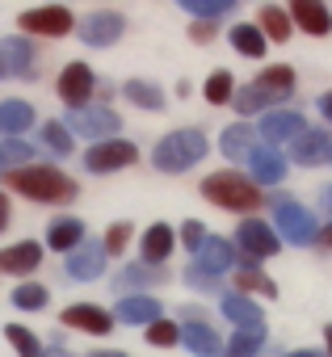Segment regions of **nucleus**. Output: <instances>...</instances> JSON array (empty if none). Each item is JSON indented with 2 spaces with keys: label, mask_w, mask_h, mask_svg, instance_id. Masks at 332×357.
<instances>
[{
  "label": "nucleus",
  "mask_w": 332,
  "mask_h": 357,
  "mask_svg": "<svg viewBox=\"0 0 332 357\" xmlns=\"http://www.w3.org/2000/svg\"><path fill=\"white\" fill-rule=\"evenodd\" d=\"M0 185L30 198L34 206H68L80 198V181L72 172H63L59 164H26V168H9L0 172Z\"/></svg>",
  "instance_id": "obj_1"
},
{
  "label": "nucleus",
  "mask_w": 332,
  "mask_h": 357,
  "mask_svg": "<svg viewBox=\"0 0 332 357\" xmlns=\"http://www.w3.org/2000/svg\"><path fill=\"white\" fill-rule=\"evenodd\" d=\"M198 194L211 206H219L227 215H240V219H257V211H265V190H257L248 181V172H240L236 164L206 172L202 185H198Z\"/></svg>",
  "instance_id": "obj_2"
},
{
  "label": "nucleus",
  "mask_w": 332,
  "mask_h": 357,
  "mask_svg": "<svg viewBox=\"0 0 332 357\" xmlns=\"http://www.w3.org/2000/svg\"><path fill=\"white\" fill-rule=\"evenodd\" d=\"M206 151H211V139H206L202 126H177V130H169V135L156 139V147H151V168L164 172V176H181V172H190L198 160H206Z\"/></svg>",
  "instance_id": "obj_3"
},
{
  "label": "nucleus",
  "mask_w": 332,
  "mask_h": 357,
  "mask_svg": "<svg viewBox=\"0 0 332 357\" xmlns=\"http://www.w3.org/2000/svg\"><path fill=\"white\" fill-rule=\"evenodd\" d=\"M232 244L240 252V269H261V261H269V257L282 252V240H278V231L265 219H240Z\"/></svg>",
  "instance_id": "obj_4"
},
{
  "label": "nucleus",
  "mask_w": 332,
  "mask_h": 357,
  "mask_svg": "<svg viewBox=\"0 0 332 357\" xmlns=\"http://www.w3.org/2000/svg\"><path fill=\"white\" fill-rule=\"evenodd\" d=\"M17 26H22L26 38H47V43H55V38L76 34L80 17H76L68 5H38V9H26V13L17 17Z\"/></svg>",
  "instance_id": "obj_5"
},
{
  "label": "nucleus",
  "mask_w": 332,
  "mask_h": 357,
  "mask_svg": "<svg viewBox=\"0 0 332 357\" xmlns=\"http://www.w3.org/2000/svg\"><path fill=\"white\" fill-rule=\"evenodd\" d=\"M55 97L63 101V109H89L97 101V72L80 59L63 63L55 76Z\"/></svg>",
  "instance_id": "obj_6"
},
{
  "label": "nucleus",
  "mask_w": 332,
  "mask_h": 357,
  "mask_svg": "<svg viewBox=\"0 0 332 357\" xmlns=\"http://www.w3.org/2000/svg\"><path fill=\"white\" fill-rule=\"evenodd\" d=\"M139 160V143H130V139H105V143H89L84 147V172H93V176H114V172H122V168H130Z\"/></svg>",
  "instance_id": "obj_7"
},
{
  "label": "nucleus",
  "mask_w": 332,
  "mask_h": 357,
  "mask_svg": "<svg viewBox=\"0 0 332 357\" xmlns=\"http://www.w3.org/2000/svg\"><path fill=\"white\" fill-rule=\"evenodd\" d=\"M273 231H278L282 244L303 248V244H315V236H319V219H315L311 206H303L299 198H290L286 206L273 211Z\"/></svg>",
  "instance_id": "obj_8"
},
{
  "label": "nucleus",
  "mask_w": 332,
  "mask_h": 357,
  "mask_svg": "<svg viewBox=\"0 0 332 357\" xmlns=\"http://www.w3.org/2000/svg\"><path fill=\"white\" fill-rule=\"evenodd\" d=\"M72 135L89 139V143H105V139H118L122 130V118L110 109V105H89V109H68V118H59Z\"/></svg>",
  "instance_id": "obj_9"
},
{
  "label": "nucleus",
  "mask_w": 332,
  "mask_h": 357,
  "mask_svg": "<svg viewBox=\"0 0 332 357\" xmlns=\"http://www.w3.org/2000/svg\"><path fill=\"white\" fill-rule=\"evenodd\" d=\"M38 76V47L26 34L0 38V80H30Z\"/></svg>",
  "instance_id": "obj_10"
},
{
  "label": "nucleus",
  "mask_w": 332,
  "mask_h": 357,
  "mask_svg": "<svg viewBox=\"0 0 332 357\" xmlns=\"http://www.w3.org/2000/svg\"><path fill=\"white\" fill-rule=\"evenodd\" d=\"M122 34H126V17H122L118 9H93V13L80 17V26H76V38H80L84 47H97V51L114 47Z\"/></svg>",
  "instance_id": "obj_11"
},
{
  "label": "nucleus",
  "mask_w": 332,
  "mask_h": 357,
  "mask_svg": "<svg viewBox=\"0 0 332 357\" xmlns=\"http://www.w3.org/2000/svg\"><path fill=\"white\" fill-rule=\"evenodd\" d=\"M303 130H307V118H303L299 109H290V105L269 109V114L257 118V135H261L265 147H290Z\"/></svg>",
  "instance_id": "obj_12"
},
{
  "label": "nucleus",
  "mask_w": 332,
  "mask_h": 357,
  "mask_svg": "<svg viewBox=\"0 0 332 357\" xmlns=\"http://www.w3.org/2000/svg\"><path fill=\"white\" fill-rule=\"evenodd\" d=\"M43 252H47V244H38V240H17V244H5V248H0V278L30 282V278H34V269L43 265Z\"/></svg>",
  "instance_id": "obj_13"
},
{
  "label": "nucleus",
  "mask_w": 332,
  "mask_h": 357,
  "mask_svg": "<svg viewBox=\"0 0 332 357\" xmlns=\"http://www.w3.org/2000/svg\"><path fill=\"white\" fill-rule=\"evenodd\" d=\"M59 324L72 328V332H84V336H110L114 332V311L101 307V303H72L59 311Z\"/></svg>",
  "instance_id": "obj_14"
},
{
  "label": "nucleus",
  "mask_w": 332,
  "mask_h": 357,
  "mask_svg": "<svg viewBox=\"0 0 332 357\" xmlns=\"http://www.w3.org/2000/svg\"><path fill=\"white\" fill-rule=\"evenodd\" d=\"M286 160H294L299 168L332 164V130H328V126H311V122H307V130L290 143V155H286Z\"/></svg>",
  "instance_id": "obj_15"
},
{
  "label": "nucleus",
  "mask_w": 332,
  "mask_h": 357,
  "mask_svg": "<svg viewBox=\"0 0 332 357\" xmlns=\"http://www.w3.org/2000/svg\"><path fill=\"white\" fill-rule=\"evenodd\" d=\"M169 282V269H151V265H143V261H130V265H122L118 273H114V294L118 298H130V294H147V290H156V286H164Z\"/></svg>",
  "instance_id": "obj_16"
},
{
  "label": "nucleus",
  "mask_w": 332,
  "mask_h": 357,
  "mask_svg": "<svg viewBox=\"0 0 332 357\" xmlns=\"http://www.w3.org/2000/svg\"><path fill=\"white\" fill-rule=\"evenodd\" d=\"M286 168H290V160L278 151V147H257L252 155H248V181L257 185V190H269V185H282L286 181Z\"/></svg>",
  "instance_id": "obj_17"
},
{
  "label": "nucleus",
  "mask_w": 332,
  "mask_h": 357,
  "mask_svg": "<svg viewBox=\"0 0 332 357\" xmlns=\"http://www.w3.org/2000/svg\"><path fill=\"white\" fill-rule=\"evenodd\" d=\"M101 273H105L101 240H84L72 257H63V278H68V282H97Z\"/></svg>",
  "instance_id": "obj_18"
},
{
  "label": "nucleus",
  "mask_w": 332,
  "mask_h": 357,
  "mask_svg": "<svg viewBox=\"0 0 332 357\" xmlns=\"http://www.w3.org/2000/svg\"><path fill=\"white\" fill-rule=\"evenodd\" d=\"M156 319H164V303L156 294H130V298H118L114 307V324H126V328H151Z\"/></svg>",
  "instance_id": "obj_19"
},
{
  "label": "nucleus",
  "mask_w": 332,
  "mask_h": 357,
  "mask_svg": "<svg viewBox=\"0 0 332 357\" xmlns=\"http://www.w3.org/2000/svg\"><path fill=\"white\" fill-rule=\"evenodd\" d=\"M173 252H177V231L169 223H151L139 236V261L151 265V269H164V261H169Z\"/></svg>",
  "instance_id": "obj_20"
},
{
  "label": "nucleus",
  "mask_w": 332,
  "mask_h": 357,
  "mask_svg": "<svg viewBox=\"0 0 332 357\" xmlns=\"http://www.w3.org/2000/svg\"><path fill=\"white\" fill-rule=\"evenodd\" d=\"M84 240H89V231H84V219H76V215H55L47 223V248L59 257H72Z\"/></svg>",
  "instance_id": "obj_21"
},
{
  "label": "nucleus",
  "mask_w": 332,
  "mask_h": 357,
  "mask_svg": "<svg viewBox=\"0 0 332 357\" xmlns=\"http://www.w3.org/2000/svg\"><path fill=\"white\" fill-rule=\"evenodd\" d=\"M290 22L307 38H328L332 34V9L319 5V0H294V5H290Z\"/></svg>",
  "instance_id": "obj_22"
},
{
  "label": "nucleus",
  "mask_w": 332,
  "mask_h": 357,
  "mask_svg": "<svg viewBox=\"0 0 332 357\" xmlns=\"http://www.w3.org/2000/svg\"><path fill=\"white\" fill-rule=\"evenodd\" d=\"M252 84H257L265 97H273L278 105H286V101L294 97V89H299V76H294L290 63H269V68H261V72L252 76Z\"/></svg>",
  "instance_id": "obj_23"
},
{
  "label": "nucleus",
  "mask_w": 332,
  "mask_h": 357,
  "mask_svg": "<svg viewBox=\"0 0 332 357\" xmlns=\"http://www.w3.org/2000/svg\"><path fill=\"white\" fill-rule=\"evenodd\" d=\"M257 147H261V135H257V126H248V122H232V126H223V135H219L223 160L248 164V155H252Z\"/></svg>",
  "instance_id": "obj_24"
},
{
  "label": "nucleus",
  "mask_w": 332,
  "mask_h": 357,
  "mask_svg": "<svg viewBox=\"0 0 332 357\" xmlns=\"http://www.w3.org/2000/svg\"><path fill=\"white\" fill-rule=\"evenodd\" d=\"M38 126V114L30 101L22 97H9V101H0V139H26V130Z\"/></svg>",
  "instance_id": "obj_25"
},
{
  "label": "nucleus",
  "mask_w": 332,
  "mask_h": 357,
  "mask_svg": "<svg viewBox=\"0 0 332 357\" xmlns=\"http://www.w3.org/2000/svg\"><path fill=\"white\" fill-rule=\"evenodd\" d=\"M219 311H223V319H227L232 328H265V311H261V303L248 298V294L227 290V294L219 298Z\"/></svg>",
  "instance_id": "obj_26"
},
{
  "label": "nucleus",
  "mask_w": 332,
  "mask_h": 357,
  "mask_svg": "<svg viewBox=\"0 0 332 357\" xmlns=\"http://www.w3.org/2000/svg\"><path fill=\"white\" fill-rule=\"evenodd\" d=\"M181 344L194 357H223V336H219V328H211V319L181 324Z\"/></svg>",
  "instance_id": "obj_27"
},
{
  "label": "nucleus",
  "mask_w": 332,
  "mask_h": 357,
  "mask_svg": "<svg viewBox=\"0 0 332 357\" xmlns=\"http://www.w3.org/2000/svg\"><path fill=\"white\" fill-rule=\"evenodd\" d=\"M236 261H240V252H236V244L223 240V236H206V244L194 252V265H202L206 273H219V278H223Z\"/></svg>",
  "instance_id": "obj_28"
},
{
  "label": "nucleus",
  "mask_w": 332,
  "mask_h": 357,
  "mask_svg": "<svg viewBox=\"0 0 332 357\" xmlns=\"http://www.w3.org/2000/svg\"><path fill=\"white\" fill-rule=\"evenodd\" d=\"M122 97H126L135 109H143V114H160L164 105H169L164 89H160L156 80H143V76H130V80H122Z\"/></svg>",
  "instance_id": "obj_29"
},
{
  "label": "nucleus",
  "mask_w": 332,
  "mask_h": 357,
  "mask_svg": "<svg viewBox=\"0 0 332 357\" xmlns=\"http://www.w3.org/2000/svg\"><path fill=\"white\" fill-rule=\"evenodd\" d=\"M257 30L265 34V43H290V34H294V22H290V9H282V5H261V13H257Z\"/></svg>",
  "instance_id": "obj_30"
},
{
  "label": "nucleus",
  "mask_w": 332,
  "mask_h": 357,
  "mask_svg": "<svg viewBox=\"0 0 332 357\" xmlns=\"http://www.w3.org/2000/svg\"><path fill=\"white\" fill-rule=\"evenodd\" d=\"M227 43H232V51L244 55V59H265V51H269V43H265V34L257 30V22H236V26L227 30Z\"/></svg>",
  "instance_id": "obj_31"
},
{
  "label": "nucleus",
  "mask_w": 332,
  "mask_h": 357,
  "mask_svg": "<svg viewBox=\"0 0 332 357\" xmlns=\"http://www.w3.org/2000/svg\"><path fill=\"white\" fill-rule=\"evenodd\" d=\"M232 290L236 294H248V298H278V282L269 273H261V269H236Z\"/></svg>",
  "instance_id": "obj_32"
},
{
  "label": "nucleus",
  "mask_w": 332,
  "mask_h": 357,
  "mask_svg": "<svg viewBox=\"0 0 332 357\" xmlns=\"http://www.w3.org/2000/svg\"><path fill=\"white\" fill-rule=\"evenodd\" d=\"M265 328H232V340L223 344V357H261L265 353Z\"/></svg>",
  "instance_id": "obj_33"
},
{
  "label": "nucleus",
  "mask_w": 332,
  "mask_h": 357,
  "mask_svg": "<svg viewBox=\"0 0 332 357\" xmlns=\"http://www.w3.org/2000/svg\"><path fill=\"white\" fill-rule=\"evenodd\" d=\"M232 105H236L240 118H261V114H269V109H282V105H278L273 97H265L257 84H240L236 97H232Z\"/></svg>",
  "instance_id": "obj_34"
},
{
  "label": "nucleus",
  "mask_w": 332,
  "mask_h": 357,
  "mask_svg": "<svg viewBox=\"0 0 332 357\" xmlns=\"http://www.w3.org/2000/svg\"><path fill=\"white\" fill-rule=\"evenodd\" d=\"M38 143H43L51 155H72V151H76V135H72L59 118H51V122L38 126Z\"/></svg>",
  "instance_id": "obj_35"
},
{
  "label": "nucleus",
  "mask_w": 332,
  "mask_h": 357,
  "mask_svg": "<svg viewBox=\"0 0 332 357\" xmlns=\"http://www.w3.org/2000/svg\"><path fill=\"white\" fill-rule=\"evenodd\" d=\"M181 9L194 22H227L236 17V0H181Z\"/></svg>",
  "instance_id": "obj_36"
},
{
  "label": "nucleus",
  "mask_w": 332,
  "mask_h": 357,
  "mask_svg": "<svg viewBox=\"0 0 332 357\" xmlns=\"http://www.w3.org/2000/svg\"><path fill=\"white\" fill-rule=\"evenodd\" d=\"M202 97H206V105H232V97H236V76H232L227 68H215V72L206 76V84H202Z\"/></svg>",
  "instance_id": "obj_37"
},
{
  "label": "nucleus",
  "mask_w": 332,
  "mask_h": 357,
  "mask_svg": "<svg viewBox=\"0 0 332 357\" xmlns=\"http://www.w3.org/2000/svg\"><path fill=\"white\" fill-rule=\"evenodd\" d=\"M130 240H135V223H126V219L110 223V227H105V236H101V252H105V261H118V257H126Z\"/></svg>",
  "instance_id": "obj_38"
},
{
  "label": "nucleus",
  "mask_w": 332,
  "mask_h": 357,
  "mask_svg": "<svg viewBox=\"0 0 332 357\" xmlns=\"http://www.w3.org/2000/svg\"><path fill=\"white\" fill-rule=\"evenodd\" d=\"M5 340L13 344L17 357H43V353H47V344L38 340V332L26 328V324H5Z\"/></svg>",
  "instance_id": "obj_39"
},
{
  "label": "nucleus",
  "mask_w": 332,
  "mask_h": 357,
  "mask_svg": "<svg viewBox=\"0 0 332 357\" xmlns=\"http://www.w3.org/2000/svg\"><path fill=\"white\" fill-rule=\"evenodd\" d=\"M26 164H38V151L26 139H0V172L26 168Z\"/></svg>",
  "instance_id": "obj_40"
},
{
  "label": "nucleus",
  "mask_w": 332,
  "mask_h": 357,
  "mask_svg": "<svg viewBox=\"0 0 332 357\" xmlns=\"http://www.w3.org/2000/svg\"><path fill=\"white\" fill-rule=\"evenodd\" d=\"M9 298H13V307H17V311H47L51 290H47L43 282H17V290H13Z\"/></svg>",
  "instance_id": "obj_41"
},
{
  "label": "nucleus",
  "mask_w": 332,
  "mask_h": 357,
  "mask_svg": "<svg viewBox=\"0 0 332 357\" xmlns=\"http://www.w3.org/2000/svg\"><path fill=\"white\" fill-rule=\"evenodd\" d=\"M181 278H186V286H190L194 294H227L223 278H219V273H206V269H202V265H194V261L186 265V273H181Z\"/></svg>",
  "instance_id": "obj_42"
},
{
  "label": "nucleus",
  "mask_w": 332,
  "mask_h": 357,
  "mask_svg": "<svg viewBox=\"0 0 332 357\" xmlns=\"http://www.w3.org/2000/svg\"><path fill=\"white\" fill-rule=\"evenodd\" d=\"M143 336H147L151 349H173V344H181V324L164 315V319H156L151 328H143Z\"/></svg>",
  "instance_id": "obj_43"
},
{
  "label": "nucleus",
  "mask_w": 332,
  "mask_h": 357,
  "mask_svg": "<svg viewBox=\"0 0 332 357\" xmlns=\"http://www.w3.org/2000/svg\"><path fill=\"white\" fill-rule=\"evenodd\" d=\"M206 236H211V231H206V223H202V219H186V223H181V244H186V252H190V257L206 244Z\"/></svg>",
  "instance_id": "obj_44"
},
{
  "label": "nucleus",
  "mask_w": 332,
  "mask_h": 357,
  "mask_svg": "<svg viewBox=\"0 0 332 357\" xmlns=\"http://www.w3.org/2000/svg\"><path fill=\"white\" fill-rule=\"evenodd\" d=\"M186 34H190V43H194V47H211V43H215V34H219V22H194Z\"/></svg>",
  "instance_id": "obj_45"
},
{
  "label": "nucleus",
  "mask_w": 332,
  "mask_h": 357,
  "mask_svg": "<svg viewBox=\"0 0 332 357\" xmlns=\"http://www.w3.org/2000/svg\"><path fill=\"white\" fill-rule=\"evenodd\" d=\"M9 223H13V202H9V194H0V236L9 231Z\"/></svg>",
  "instance_id": "obj_46"
},
{
  "label": "nucleus",
  "mask_w": 332,
  "mask_h": 357,
  "mask_svg": "<svg viewBox=\"0 0 332 357\" xmlns=\"http://www.w3.org/2000/svg\"><path fill=\"white\" fill-rule=\"evenodd\" d=\"M311 248L332 252V223H319V236H315V244H311Z\"/></svg>",
  "instance_id": "obj_47"
},
{
  "label": "nucleus",
  "mask_w": 332,
  "mask_h": 357,
  "mask_svg": "<svg viewBox=\"0 0 332 357\" xmlns=\"http://www.w3.org/2000/svg\"><path fill=\"white\" fill-rule=\"evenodd\" d=\"M282 357H324V349H311V344H303V349H286Z\"/></svg>",
  "instance_id": "obj_48"
},
{
  "label": "nucleus",
  "mask_w": 332,
  "mask_h": 357,
  "mask_svg": "<svg viewBox=\"0 0 332 357\" xmlns=\"http://www.w3.org/2000/svg\"><path fill=\"white\" fill-rule=\"evenodd\" d=\"M319 114H324V122H328V130H332V89L319 97Z\"/></svg>",
  "instance_id": "obj_49"
},
{
  "label": "nucleus",
  "mask_w": 332,
  "mask_h": 357,
  "mask_svg": "<svg viewBox=\"0 0 332 357\" xmlns=\"http://www.w3.org/2000/svg\"><path fill=\"white\" fill-rule=\"evenodd\" d=\"M319 206L328 211V223H332V181H328V185L319 190Z\"/></svg>",
  "instance_id": "obj_50"
},
{
  "label": "nucleus",
  "mask_w": 332,
  "mask_h": 357,
  "mask_svg": "<svg viewBox=\"0 0 332 357\" xmlns=\"http://www.w3.org/2000/svg\"><path fill=\"white\" fill-rule=\"evenodd\" d=\"M84 357H126V353L122 349H89Z\"/></svg>",
  "instance_id": "obj_51"
},
{
  "label": "nucleus",
  "mask_w": 332,
  "mask_h": 357,
  "mask_svg": "<svg viewBox=\"0 0 332 357\" xmlns=\"http://www.w3.org/2000/svg\"><path fill=\"white\" fill-rule=\"evenodd\" d=\"M43 357H76V353H72V349H63V344H47V353H43Z\"/></svg>",
  "instance_id": "obj_52"
},
{
  "label": "nucleus",
  "mask_w": 332,
  "mask_h": 357,
  "mask_svg": "<svg viewBox=\"0 0 332 357\" xmlns=\"http://www.w3.org/2000/svg\"><path fill=\"white\" fill-rule=\"evenodd\" d=\"M324 357H332V324H324Z\"/></svg>",
  "instance_id": "obj_53"
}]
</instances>
